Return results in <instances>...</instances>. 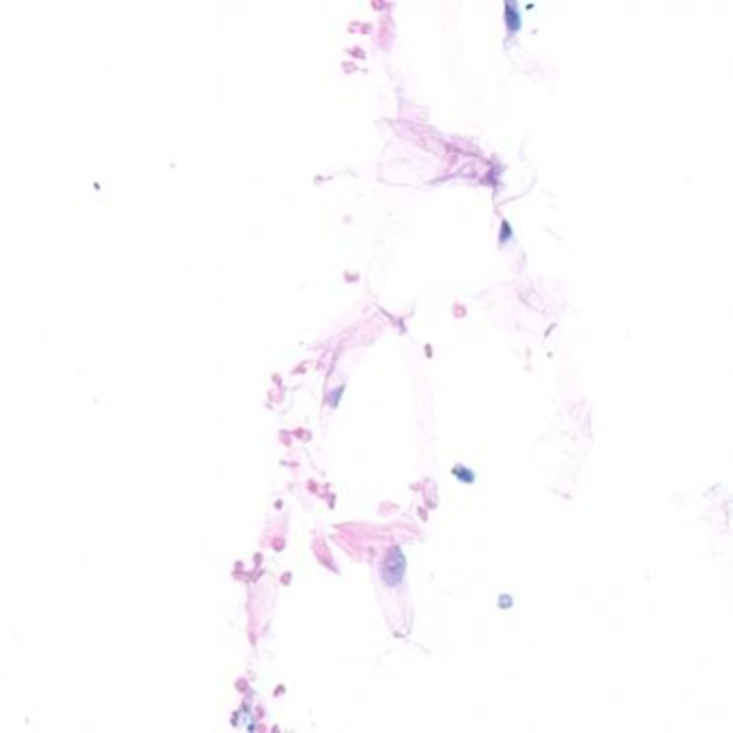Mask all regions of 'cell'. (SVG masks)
Wrapping results in <instances>:
<instances>
[{
	"mask_svg": "<svg viewBox=\"0 0 733 733\" xmlns=\"http://www.w3.org/2000/svg\"><path fill=\"white\" fill-rule=\"evenodd\" d=\"M506 22H508L510 33H516L521 28V14H519L516 3H506Z\"/></svg>",
	"mask_w": 733,
	"mask_h": 733,
	"instance_id": "cell-2",
	"label": "cell"
},
{
	"mask_svg": "<svg viewBox=\"0 0 733 733\" xmlns=\"http://www.w3.org/2000/svg\"><path fill=\"white\" fill-rule=\"evenodd\" d=\"M405 574V557L400 549H392L388 559L383 561V581L388 585H398Z\"/></svg>",
	"mask_w": 733,
	"mask_h": 733,
	"instance_id": "cell-1",
	"label": "cell"
}]
</instances>
